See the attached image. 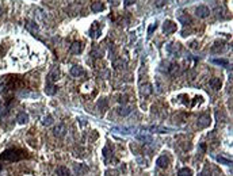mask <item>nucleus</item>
<instances>
[{
  "label": "nucleus",
  "instance_id": "5701e85b",
  "mask_svg": "<svg viewBox=\"0 0 233 176\" xmlns=\"http://www.w3.org/2000/svg\"><path fill=\"white\" fill-rule=\"evenodd\" d=\"M125 65H126V61H122V58L114 61V68H115V69H123Z\"/></svg>",
  "mask_w": 233,
  "mask_h": 176
},
{
  "label": "nucleus",
  "instance_id": "412c9836",
  "mask_svg": "<svg viewBox=\"0 0 233 176\" xmlns=\"http://www.w3.org/2000/svg\"><path fill=\"white\" fill-rule=\"evenodd\" d=\"M91 10H92V12H101V11L105 10V6H103V3H101V2H94L91 6Z\"/></svg>",
  "mask_w": 233,
  "mask_h": 176
},
{
  "label": "nucleus",
  "instance_id": "bb28decb",
  "mask_svg": "<svg viewBox=\"0 0 233 176\" xmlns=\"http://www.w3.org/2000/svg\"><path fill=\"white\" fill-rule=\"evenodd\" d=\"M217 161L221 163V164H224V165H232V161H231V160L225 159V157H222V156H217Z\"/></svg>",
  "mask_w": 233,
  "mask_h": 176
},
{
  "label": "nucleus",
  "instance_id": "a878e982",
  "mask_svg": "<svg viewBox=\"0 0 233 176\" xmlns=\"http://www.w3.org/2000/svg\"><path fill=\"white\" fill-rule=\"evenodd\" d=\"M118 113H119V115H122V117H126V115L132 113V108L130 107H121Z\"/></svg>",
  "mask_w": 233,
  "mask_h": 176
},
{
  "label": "nucleus",
  "instance_id": "b1692460",
  "mask_svg": "<svg viewBox=\"0 0 233 176\" xmlns=\"http://www.w3.org/2000/svg\"><path fill=\"white\" fill-rule=\"evenodd\" d=\"M213 64H216V65H221V66H226L228 65V60H225V58H213Z\"/></svg>",
  "mask_w": 233,
  "mask_h": 176
},
{
  "label": "nucleus",
  "instance_id": "f8f14e48",
  "mask_svg": "<svg viewBox=\"0 0 233 176\" xmlns=\"http://www.w3.org/2000/svg\"><path fill=\"white\" fill-rule=\"evenodd\" d=\"M58 76H60V70H58V68H53L50 70V73L47 74L46 81H49V83H54V81L58 79Z\"/></svg>",
  "mask_w": 233,
  "mask_h": 176
},
{
  "label": "nucleus",
  "instance_id": "c85d7f7f",
  "mask_svg": "<svg viewBox=\"0 0 233 176\" xmlns=\"http://www.w3.org/2000/svg\"><path fill=\"white\" fill-rule=\"evenodd\" d=\"M106 104H107V102H106V99H101L99 100V103H98V106H99V108H105L106 107Z\"/></svg>",
  "mask_w": 233,
  "mask_h": 176
},
{
  "label": "nucleus",
  "instance_id": "4468645a",
  "mask_svg": "<svg viewBox=\"0 0 233 176\" xmlns=\"http://www.w3.org/2000/svg\"><path fill=\"white\" fill-rule=\"evenodd\" d=\"M57 92V85L54 83H49V81H46L45 84V93L46 95H54V93Z\"/></svg>",
  "mask_w": 233,
  "mask_h": 176
},
{
  "label": "nucleus",
  "instance_id": "39448f33",
  "mask_svg": "<svg viewBox=\"0 0 233 176\" xmlns=\"http://www.w3.org/2000/svg\"><path fill=\"white\" fill-rule=\"evenodd\" d=\"M152 92H153L152 84H149V83H142L141 85H140V93H141L142 96H149Z\"/></svg>",
  "mask_w": 233,
  "mask_h": 176
},
{
  "label": "nucleus",
  "instance_id": "4be33fe9",
  "mask_svg": "<svg viewBox=\"0 0 233 176\" xmlns=\"http://www.w3.org/2000/svg\"><path fill=\"white\" fill-rule=\"evenodd\" d=\"M177 176H193V171L190 168H182L177 172Z\"/></svg>",
  "mask_w": 233,
  "mask_h": 176
},
{
  "label": "nucleus",
  "instance_id": "473e14b6",
  "mask_svg": "<svg viewBox=\"0 0 233 176\" xmlns=\"http://www.w3.org/2000/svg\"><path fill=\"white\" fill-rule=\"evenodd\" d=\"M156 2H157V3H156L157 7H161V6H163V2H161V0H156Z\"/></svg>",
  "mask_w": 233,
  "mask_h": 176
},
{
  "label": "nucleus",
  "instance_id": "6e6552de",
  "mask_svg": "<svg viewBox=\"0 0 233 176\" xmlns=\"http://www.w3.org/2000/svg\"><path fill=\"white\" fill-rule=\"evenodd\" d=\"M25 27H26V30H27V31L33 33V34H35V33L39 31L38 25H37L34 20H27V22H26V25H25Z\"/></svg>",
  "mask_w": 233,
  "mask_h": 176
},
{
  "label": "nucleus",
  "instance_id": "a211bd4d",
  "mask_svg": "<svg viewBox=\"0 0 233 176\" xmlns=\"http://www.w3.org/2000/svg\"><path fill=\"white\" fill-rule=\"evenodd\" d=\"M16 121H18V123H20V125H25V123H27V122H29V114L25 113V111H22V113L18 114Z\"/></svg>",
  "mask_w": 233,
  "mask_h": 176
},
{
  "label": "nucleus",
  "instance_id": "c756f323",
  "mask_svg": "<svg viewBox=\"0 0 233 176\" xmlns=\"http://www.w3.org/2000/svg\"><path fill=\"white\" fill-rule=\"evenodd\" d=\"M134 3H136V0H123V4L125 6H132V4H134Z\"/></svg>",
  "mask_w": 233,
  "mask_h": 176
},
{
  "label": "nucleus",
  "instance_id": "f3484780",
  "mask_svg": "<svg viewBox=\"0 0 233 176\" xmlns=\"http://www.w3.org/2000/svg\"><path fill=\"white\" fill-rule=\"evenodd\" d=\"M56 175L57 176H71V171H69L66 167L61 165V167L56 168Z\"/></svg>",
  "mask_w": 233,
  "mask_h": 176
},
{
  "label": "nucleus",
  "instance_id": "2f4dec72",
  "mask_svg": "<svg viewBox=\"0 0 233 176\" xmlns=\"http://www.w3.org/2000/svg\"><path fill=\"white\" fill-rule=\"evenodd\" d=\"M201 176H210V172H208V169H205V171H203L202 174H201Z\"/></svg>",
  "mask_w": 233,
  "mask_h": 176
},
{
  "label": "nucleus",
  "instance_id": "423d86ee",
  "mask_svg": "<svg viewBox=\"0 0 233 176\" xmlns=\"http://www.w3.org/2000/svg\"><path fill=\"white\" fill-rule=\"evenodd\" d=\"M65 133H66V126L65 125H62V123H60V125H57L56 127L53 129V134L56 137H64L65 136Z\"/></svg>",
  "mask_w": 233,
  "mask_h": 176
},
{
  "label": "nucleus",
  "instance_id": "cd10ccee",
  "mask_svg": "<svg viewBox=\"0 0 233 176\" xmlns=\"http://www.w3.org/2000/svg\"><path fill=\"white\" fill-rule=\"evenodd\" d=\"M156 29H157V23L155 22V23H152V25L149 26V29H148V34H152L153 30H156Z\"/></svg>",
  "mask_w": 233,
  "mask_h": 176
},
{
  "label": "nucleus",
  "instance_id": "7ed1b4c3",
  "mask_svg": "<svg viewBox=\"0 0 233 176\" xmlns=\"http://www.w3.org/2000/svg\"><path fill=\"white\" fill-rule=\"evenodd\" d=\"M195 14H197V16L198 18H208L209 15H210V10H209V7H206V6H198L197 8H195Z\"/></svg>",
  "mask_w": 233,
  "mask_h": 176
},
{
  "label": "nucleus",
  "instance_id": "aec40b11",
  "mask_svg": "<svg viewBox=\"0 0 233 176\" xmlns=\"http://www.w3.org/2000/svg\"><path fill=\"white\" fill-rule=\"evenodd\" d=\"M137 140L141 141V142H145V144H150L153 141L152 136H148V134H137Z\"/></svg>",
  "mask_w": 233,
  "mask_h": 176
},
{
  "label": "nucleus",
  "instance_id": "9d476101",
  "mask_svg": "<svg viewBox=\"0 0 233 176\" xmlns=\"http://www.w3.org/2000/svg\"><path fill=\"white\" fill-rule=\"evenodd\" d=\"M84 69H83V66H80V65H73L72 68H71V74L73 77H81V76H84Z\"/></svg>",
  "mask_w": 233,
  "mask_h": 176
},
{
  "label": "nucleus",
  "instance_id": "f03ea898",
  "mask_svg": "<svg viewBox=\"0 0 233 176\" xmlns=\"http://www.w3.org/2000/svg\"><path fill=\"white\" fill-rule=\"evenodd\" d=\"M163 31L164 34H172L176 31V23H173L172 20H165L163 25Z\"/></svg>",
  "mask_w": 233,
  "mask_h": 176
},
{
  "label": "nucleus",
  "instance_id": "2eb2a0df",
  "mask_svg": "<svg viewBox=\"0 0 233 176\" xmlns=\"http://www.w3.org/2000/svg\"><path fill=\"white\" fill-rule=\"evenodd\" d=\"M146 129L150 130V132H155V133H169V132H172L171 129L163 127V126H150V127H146Z\"/></svg>",
  "mask_w": 233,
  "mask_h": 176
},
{
  "label": "nucleus",
  "instance_id": "0eeeda50",
  "mask_svg": "<svg viewBox=\"0 0 233 176\" xmlns=\"http://www.w3.org/2000/svg\"><path fill=\"white\" fill-rule=\"evenodd\" d=\"M99 34H101V26L98 25V22H94L90 29V37L91 38H98Z\"/></svg>",
  "mask_w": 233,
  "mask_h": 176
},
{
  "label": "nucleus",
  "instance_id": "20e7f679",
  "mask_svg": "<svg viewBox=\"0 0 233 176\" xmlns=\"http://www.w3.org/2000/svg\"><path fill=\"white\" fill-rule=\"evenodd\" d=\"M197 125H198L199 129H205V127H208V126L210 125V115H208V114H202L201 117L198 118Z\"/></svg>",
  "mask_w": 233,
  "mask_h": 176
},
{
  "label": "nucleus",
  "instance_id": "72a5a7b5",
  "mask_svg": "<svg viewBox=\"0 0 233 176\" xmlns=\"http://www.w3.org/2000/svg\"><path fill=\"white\" fill-rule=\"evenodd\" d=\"M2 14H3V10H2V7H0V16H2Z\"/></svg>",
  "mask_w": 233,
  "mask_h": 176
},
{
  "label": "nucleus",
  "instance_id": "1a4fd4ad",
  "mask_svg": "<svg viewBox=\"0 0 233 176\" xmlns=\"http://www.w3.org/2000/svg\"><path fill=\"white\" fill-rule=\"evenodd\" d=\"M81 50H83V43L79 42V41H75V42L71 45V47H69V52H71L72 54H79V53H81Z\"/></svg>",
  "mask_w": 233,
  "mask_h": 176
},
{
  "label": "nucleus",
  "instance_id": "7c9ffc66",
  "mask_svg": "<svg viewBox=\"0 0 233 176\" xmlns=\"http://www.w3.org/2000/svg\"><path fill=\"white\" fill-rule=\"evenodd\" d=\"M110 2V4H113V6H118L119 4V0H109Z\"/></svg>",
  "mask_w": 233,
  "mask_h": 176
},
{
  "label": "nucleus",
  "instance_id": "393cba45",
  "mask_svg": "<svg viewBox=\"0 0 233 176\" xmlns=\"http://www.w3.org/2000/svg\"><path fill=\"white\" fill-rule=\"evenodd\" d=\"M53 123V117L52 115H46V117L42 118V125L43 126H50Z\"/></svg>",
  "mask_w": 233,
  "mask_h": 176
},
{
  "label": "nucleus",
  "instance_id": "ddd939ff",
  "mask_svg": "<svg viewBox=\"0 0 233 176\" xmlns=\"http://www.w3.org/2000/svg\"><path fill=\"white\" fill-rule=\"evenodd\" d=\"M168 164H169V159H168V157L165 156V155L157 157V160H156V165H157V167H160V168H167Z\"/></svg>",
  "mask_w": 233,
  "mask_h": 176
},
{
  "label": "nucleus",
  "instance_id": "f257e3e1",
  "mask_svg": "<svg viewBox=\"0 0 233 176\" xmlns=\"http://www.w3.org/2000/svg\"><path fill=\"white\" fill-rule=\"evenodd\" d=\"M23 157H26V153L20 149H7L0 155V160L3 161H19Z\"/></svg>",
  "mask_w": 233,
  "mask_h": 176
},
{
  "label": "nucleus",
  "instance_id": "9b49d317",
  "mask_svg": "<svg viewBox=\"0 0 233 176\" xmlns=\"http://www.w3.org/2000/svg\"><path fill=\"white\" fill-rule=\"evenodd\" d=\"M177 19H179L180 23L183 25H190L191 23V18L188 16L187 12H184V11H179V14H177Z\"/></svg>",
  "mask_w": 233,
  "mask_h": 176
},
{
  "label": "nucleus",
  "instance_id": "dca6fc26",
  "mask_svg": "<svg viewBox=\"0 0 233 176\" xmlns=\"http://www.w3.org/2000/svg\"><path fill=\"white\" fill-rule=\"evenodd\" d=\"M209 84H210V87H212L214 91H218V89L221 88V85H222V83H221V80L218 77H213V79H210V81H209Z\"/></svg>",
  "mask_w": 233,
  "mask_h": 176
},
{
  "label": "nucleus",
  "instance_id": "6ab92c4d",
  "mask_svg": "<svg viewBox=\"0 0 233 176\" xmlns=\"http://www.w3.org/2000/svg\"><path fill=\"white\" fill-rule=\"evenodd\" d=\"M88 171V167L86 164H75V172L77 175H84Z\"/></svg>",
  "mask_w": 233,
  "mask_h": 176
}]
</instances>
